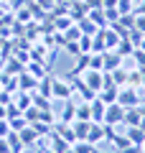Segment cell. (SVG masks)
<instances>
[{"instance_id":"50","label":"cell","mask_w":145,"mask_h":153,"mask_svg":"<svg viewBox=\"0 0 145 153\" xmlns=\"http://www.w3.org/2000/svg\"><path fill=\"white\" fill-rule=\"evenodd\" d=\"M135 3H138V0H135Z\"/></svg>"},{"instance_id":"35","label":"cell","mask_w":145,"mask_h":153,"mask_svg":"<svg viewBox=\"0 0 145 153\" xmlns=\"http://www.w3.org/2000/svg\"><path fill=\"white\" fill-rule=\"evenodd\" d=\"M76 44H79V51H81V54H92V36H81Z\"/></svg>"},{"instance_id":"39","label":"cell","mask_w":145,"mask_h":153,"mask_svg":"<svg viewBox=\"0 0 145 153\" xmlns=\"http://www.w3.org/2000/svg\"><path fill=\"white\" fill-rule=\"evenodd\" d=\"M132 28H138L140 33L145 36V16H140V13H135V26Z\"/></svg>"},{"instance_id":"31","label":"cell","mask_w":145,"mask_h":153,"mask_svg":"<svg viewBox=\"0 0 145 153\" xmlns=\"http://www.w3.org/2000/svg\"><path fill=\"white\" fill-rule=\"evenodd\" d=\"M71 148H74V153H92V148H94V146H92L89 140H74V143H71Z\"/></svg>"},{"instance_id":"38","label":"cell","mask_w":145,"mask_h":153,"mask_svg":"<svg viewBox=\"0 0 145 153\" xmlns=\"http://www.w3.org/2000/svg\"><path fill=\"white\" fill-rule=\"evenodd\" d=\"M64 49L69 51L71 56H79V54H81V51H79V44H76V41H66V44H64Z\"/></svg>"},{"instance_id":"1","label":"cell","mask_w":145,"mask_h":153,"mask_svg":"<svg viewBox=\"0 0 145 153\" xmlns=\"http://www.w3.org/2000/svg\"><path fill=\"white\" fill-rule=\"evenodd\" d=\"M74 97V89H71V82H66V79H51V100H71Z\"/></svg>"},{"instance_id":"22","label":"cell","mask_w":145,"mask_h":153,"mask_svg":"<svg viewBox=\"0 0 145 153\" xmlns=\"http://www.w3.org/2000/svg\"><path fill=\"white\" fill-rule=\"evenodd\" d=\"M74 23H76V26H79L81 36H94V33L99 31V28H97V26H94V23H92L89 18H87V16H84V18H79V21H74Z\"/></svg>"},{"instance_id":"15","label":"cell","mask_w":145,"mask_h":153,"mask_svg":"<svg viewBox=\"0 0 145 153\" xmlns=\"http://www.w3.org/2000/svg\"><path fill=\"white\" fill-rule=\"evenodd\" d=\"M107 74H109V79H112L115 87H125V84H127V69H125V66H117V69L107 71Z\"/></svg>"},{"instance_id":"6","label":"cell","mask_w":145,"mask_h":153,"mask_svg":"<svg viewBox=\"0 0 145 153\" xmlns=\"http://www.w3.org/2000/svg\"><path fill=\"white\" fill-rule=\"evenodd\" d=\"M117 66H122V56H120L117 51H104L102 54V69L112 71V69H117Z\"/></svg>"},{"instance_id":"34","label":"cell","mask_w":145,"mask_h":153,"mask_svg":"<svg viewBox=\"0 0 145 153\" xmlns=\"http://www.w3.org/2000/svg\"><path fill=\"white\" fill-rule=\"evenodd\" d=\"M117 10H120V16L132 13L135 10V0H117Z\"/></svg>"},{"instance_id":"11","label":"cell","mask_w":145,"mask_h":153,"mask_svg":"<svg viewBox=\"0 0 145 153\" xmlns=\"http://www.w3.org/2000/svg\"><path fill=\"white\" fill-rule=\"evenodd\" d=\"M89 125H92V120H74V123H71V130H74V138H76V140H87Z\"/></svg>"},{"instance_id":"33","label":"cell","mask_w":145,"mask_h":153,"mask_svg":"<svg viewBox=\"0 0 145 153\" xmlns=\"http://www.w3.org/2000/svg\"><path fill=\"white\" fill-rule=\"evenodd\" d=\"M16 21L18 23H31V10H28V5H21L16 10Z\"/></svg>"},{"instance_id":"26","label":"cell","mask_w":145,"mask_h":153,"mask_svg":"<svg viewBox=\"0 0 145 153\" xmlns=\"http://www.w3.org/2000/svg\"><path fill=\"white\" fill-rule=\"evenodd\" d=\"M8 123H10V130H16V133H21L23 128L28 125V120H26V115H16V117H8Z\"/></svg>"},{"instance_id":"16","label":"cell","mask_w":145,"mask_h":153,"mask_svg":"<svg viewBox=\"0 0 145 153\" xmlns=\"http://www.w3.org/2000/svg\"><path fill=\"white\" fill-rule=\"evenodd\" d=\"M115 51H117V54L122 56V61H125V59H130V56H132V51H135V46H132V41H130V38L125 36V38H120V44L115 46Z\"/></svg>"},{"instance_id":"27","label":"cell","mask_w":145,"mask_h":153,"mask_svg":"<svg viewBox=\"0 0 145 153\" xmlns=\"http://www.w3.org/2000/svg\"><path fill=\"white\" fill-rule=\"evenodd\" d=\"M61 38H64V44H66V41H79V38H81L79 26H76V23H74V26H69L64 33H61Z\"/></svg>"},{"instance_id":"5","label":"cell","mask_w":145,"mask_h":153,"mask_svg":"<svg viewBox=\"0 0 145 153\" xmlns=\"http://www.w3.org/2000/svg\"><path fill=\"white\" fill-rule=\"evenodd\" d=\"M87 140H89L92 146H102V140H104V123H92L89 133H87Z\"/></svg>"},{"instance_id":"37","label":"cell","mask_w":145,"mask_h":153,"mask_svg":"<svg viewBox=\"0 0 145 153\" xmlns=\"http://www.w3.org/2000/svg\"><path fill=\"white\" fill-rule=\"evenodd\" d=\"M102 10H104V18H107V23H115V21L120 18V10H117V8H102Z\"/></svg>"},{"instance_id":"17","label":"cell","mask_w":145,"mask_h":153,"mask_svg":"<svg viewBox=\"0 0 145 153\" xmlns=\"http://www.w3.org/2000/svg\"><path fill=\"white\" fill-rule=\"evenodd\" d=\"M46 138H48V140H51V151H54V153H64V151H66V148H69V146H71V143H66V140H64V138H61V135H56V133H54V130L48 133V135H46Z\"/></svg>"},{"instance_id":"13","label":"cell","mask_w":145,"mask_h":153,"mask_svg":"<svg viewBox=\"0 0 145 153\" xmlns=\"http://www.w3.org/2000/svg\"><path fill=\"white\" fill-rule=\"evenodd\" d=\"M140 112H138V107H125V117H122V125L125 128H135V125H140Z\"/></svg>"},{"instance_id":"30","label":"cell","mask_w":145,"mask_h":153,"mask_svg":"<svg viewBox=\"0 0 145 153\" xmlns=\"http://www.w3.org/2000/svg\"><path fill=\"white\" fill-rule=\"evenodd\" d=\"M76 120H92L89 102H81V105H76Z\"/></svg>"},{"instance_id":"29","label":"cell","mask_w":145,"mask_h":153,"mask_svg":"<svg viewBox=\"0 0 145 153\" xmlns=\"http://www.w3.org/2000/svg\"><path fill=\"white\" fill-rule=\"evenodd\" d=\"M69 26H74V18H71V16L56 18V26H54V31H56V33H64V31H66Z\"/></svg>"},{"instance_id":"47","label":"cell","mask_w":145,"mask_h":153,"mask_svg":"<svg viewBox=\"0 0 145 153\" xmlns=\"http://www.w3.org/2000/svg\"><path fill=\"white\" fill-rule=\"evenodd\" d=\"M3 16H5V8H3V5H0V18H3Z\"/></svg>"},{"instance_id":"18","label":"cell","mask_w":145,"mask_h":153,"mask_svg":"<svg viewBox=\"0 0 145 153\" xmlns=\"http://www.w3.org/2000/svg\"><path fill=\"white\" fill-rule=\"evenodd\" d=\"M117 92H120V87H102L97 92V97L102 100L104 105H112V102H117Z\"/></svg>"},{"instance_id":"20","label":"cell","mask_w":145,"mask_h":153,"mask_svg":"<svg viewBox=\"0 0 145 153\" xmlns=\"http://www.w3.org/2000/svg\"><path fill=\"white\" fill-rule=\"evenodd\" d=\"M76 120V105L71 100H66L64 107H61V123H74Z\"/></svg>"},{"instance_id":"8","label":"cell","mask_w":145,"mask_h":153,"mask_svg":"<svg viewBox=\"0 0 145 153\" xmlns=\"http://www.w3.org/2000/svg\"><path fill=\"white\" fill-rule=\"evenodd\" d=\"M38 84V79L33 74H28V71H23V74H18V89L21 92H33Z\"/></svg>"},{"instance_id":"21","label":"cell","mask_w":145,"mask_h":153,"mask_svg":"<svg viewBox=\"0 0 145 153\" xmlns=\"http://www.w3.org/2000/svg\"><path fill=\"white\" fill-rule=\"evenodd\" d=\"M26 71H28V74H33L36 79H41V76H46V64H43V61L31 59V61L26 64Z\"/></svg>"},{"instance_id":"9","label":"cell","mask_w":145,"mask_h":153,"mask_svg":"<svg viewBox=\"0 0 145 153\" xmlns=\"http://www.w3.org/2000/svg\"><path fill=\"white\" fill-rule=\"evenodd\" d=\"M99 31H102V38H104V49L107 51H115V46L120 44V33L117 31H112V28H99Z\"/></svg>"},{"instance_id":"28","label":"cell","mask_w":145,"mask_h":153,"mask_svg":"<svg viewBox=\"0 0 145 153\" xmlns=\"http://www.w3.org/2000/svg\"><path fill=\"white\" fill-rule=\"evenodd\" d=\"M43 56H46V44H43V41H38V44H31V59L43 61Z\"/></svg>"},{"instance_id":"7","label":"cell","mask_w":145,"mask_h":153,"mask_svg":"<svg viewBox=\"0 0 145 153\" xmlns=\"http://www.w3.org/2000/svg\"><path fill=\"white\" fill-rule=\"evenodd\" d=\"M104 107H107V105H104L99 97H94V100L89 102V110H92V123H104Z\"/></svg>"},{"instance_id":"12","label":"cell","mask_w":145,"mask_h":153,"mask_svg":"<svg viewBox=\"0 0 145 153\" xmlns=\"http://www.w3.org/2000/svg\"><path fill=\"white\" fill-rule=\"evenodd\" d=\"M87 18H89V21L94 23L97 28H107V26H109V23H107V18H104V10H102V8H89Z\"/></svg>"},{"instance_id":"48","label":"cell","mask_w":145,"mask_h":153,"mask_svg":"<svg viewBox=\"0 0 145 153\" xmlns=\"http://www.w3.org/2000/svg\"><path fill=\"white\" fill-rule=\"evenodd\" d=\"M64 153H74V148H71V146H69V148H66V151H64Z\"/></svg>"},{"instance_id":"25","label":"cell","mask_w":145,"mask_h":153,"mask_svg":"<svg viewBox=\"0 0 145 153\" xmlns=\"http://www.w3.org/2000/svg\"><path fill=\"white\" fill-rule=\"evenodd\" d=\"M3 71H5V74L18 76V74H23V71H26V64H23V61H18V59H10V61H8V66H5Z\"/></svg>"},{"instance_id":"44","label":"cell","mask_w":145,"mask_h":153,"mask_svg":"<svg viewBox=\"0 0 145 153\" xmlns=\"http://www.w3.org/2000/svg\"><path fill=\"white\" fill-rule=\"evenodd\" d=\"M3 117H8V105H0V120Z\"/></svg>"},{"instance_id":"49","label":"cell","mask_w":145,"mask_h":153,"mask_svg":"<svg viewBox=\"0 0 145 153\" xmlns=\"http://www.w3.org/2000/svg\"><path fill=\"white\" fill-rule=\"evenodd\" d=\"M143 153H145V143H143Z\"/></svg>"},{"instance_id":"4","label":"cell","mask_w":145,"mask_h":153,"mask_svg":"<svg viewBox=\"0 0 145 153\" xmlns=\"http://www.w3.org/2000/svg\"><path fill=\"white\" fill-rule=\"evenodd\" d=\"M117 102L122 105V107H138V105H140L138 89H135V87H120V92H117Z\"/></svg>"},{"instance_id":"40","label":"cell","mask_w":145,"mask_h":153,"mask_svg":"<svg viewBox=\"0 0 145 153\" xmlns=\"http://www.w3.org/2000/svg\"><path fill=\"white\" fill-rule=\"evenodd\" d=\"M8 133H10V123H8V117H3L0 120V138H5Z\"/></svg>"},{"instance_id":"42","label":"cell","mask_w":145,"mask_h":153,"mask_svg":"<svg viewBox=\"0 0 145 153\" xmlns=\"http://www.w3.org/2000/svg\"><path fill=\"white\" fill-rule=\"evenodd\" d=\"M132 13H140V16H145V0H138L135 3V10Z\"/></svg>"},{"instance_id":"2","label":"cell","mask_w":145,"mask_h":153,"mask_svg":"<svg viewBox=\"0 0 145 153\" xmlns=\"http://www.w3.org/2000/svg\"><path fill=\"white\" fill-rule=\"evenodd\" d=\"M122 117H125V107L120 102H112L104 107V125L117 128V125H122Z\"/></svg>"},{"instance_id":"19","label":"cell","mask_w":145,"mask_h":153,"mask_svg":"<svg viewBox=\"0 0 145 153\" xmlns=\"http://www.w3.org/2000/svg\"><path fill=\"white\" fill-rule=\"evenodd\" d=\"M143 69H138V66H132V69H127V84L125 87H143Z\"/></svg>"},{"instance_id":"43","label":"cell","mask_w":145,"mask_h":153,"mask_svg":"<svg viewBox=\"0 0 145 153\" xmlns=\"http://www.w3.org/2000/svg\"><path fill=\"white\" fill-rule=\"evenodd\" d=\"M120 153H143V148L140 146H127V148H122Z\"/></svg>"},{"instance_id":"41","label":"cell","mask_w":145,"mask_h":153,"mask_svg":"<svg viewBox=\"0 0 145 153\" xmlns=\"http://www.w3.org/2000/svg\"><path fill=\"white\" fill-rule=\"evenodd\" d=\"M0 153H10V143H8V138H0Z\"/></svg>"},{"instance_id":"14","label":"cell","mask_w":145,"mask_h":153,"mask_svg":"<svg viewBox=\"0 0 145 153\" xmlns=\"http://www.w3.org/2000/svg\"><path fill=\"white\" fill-rule=\"evenodd\" d=\"M54 133H56V135H61L66 143H74V140H76V138H74V130H71V123H56V125H54Z\"/></svg>"},{"instance_id":"36","label":"cell","mask_w":145,"mask_h":153,"mask_svg":"<svg viewBox=\"0 0 145 153\" xmlns=\"http://www.w3.org/2000/svg\"><path fill=\"white\" fill-rule=\"evenodd\" d=\"M89 69L104 71V69H102V54H89Z\"/></svg>"},{"instance_id":"32","label":"cell","mask_w":145,"mask_h":153,"mask_svg":"<svg viewBox=\"0 0 145 153\" xmlns=\"http://www.w3.org/2000/svg\"><path fill=\"white\" fill-rule=\"evenodd\" d=\"M130 59L135 61V66H138V69H145V51H143V49H138V46H135V51H132V56H130Z\"/></svg>"},{"instance_id":"3","label":"cell","mask_w":145,"mask_h":153,"mask_svg":"<svg viewBox=\"0 0 145 153\" xmlns=\"http://www.w3.org/2000/svg\"><path fill=\"white\" fill-rule=\"evenodd\" d=\"M81 79H84V84L92 89V92H99V89L104 87V71H97V69H87L84 74H81Z\"/></svg>"},{"instance_id":"23","label":"cell","mask_w":145,"mask_h":153,"mask_svg":"<svg viewBox=\"0 0 145 153\" xmlns=\"http://www.w3.org/2000/svg\"><path fill=\"white\" fill-rule=\"evenodd\" d=\"M21 140H23V146H36V143H38V133L36 130H33V128L31 125H26V128H23V130H21Z\"/></svg>"},{"instance_id":"10","label":"cell","mask_w":145,"mask_h":153,"mask_svg":"<svg viewBox=\"0 0 145 153\" xmlns=\"http://www.w3.org/2000/svg\"><path fill=\"white\" fill-rule=\"evenodd\" d=\"M125 135L130 138V143L132 146H140L143 148V143H145V130L140 125H135V128H125Z\"/></svg>"},{"instance_id":"46","label":"cell","mask_w":145,"mask_h":153,"mask_svg":"<svg viewBox=\"0 0 145 153\" xmlns=\"http://www.w3.org/2000/svg\"><path fill=\"white\" fill-rule=\"evenodd\" d=\"M92 153H104V151H102V146H94V148H92Z\"/></svg>"},{"instance_id":"24","label":"cell","mask_w":145,"mask_h":153,"mask_svg":"<svg viewBox=\"0 0 145 153\" xmlns=\"http://www.w3.org/2000/svg\"><path fill=\"white\" fill-rule=\"evenodd\" d=\"M5 138H8V143H10V153H23V148H26V146H23V140H21V133L10 130Z\"/></svg>"},{"instance_id":"45","label":"cell","mask_w":145,"mask_h":153,"mask_svg":"<svg viewBox=\"0 0 145 153\" xmlns=\"http://www.w3.org/2000/svg\"><path fill=\"white\" fill-rule=\"evenodd\" d=\"M138 112H140V117H145V100L138 105Z\"/></svg>"}]
</instances>
